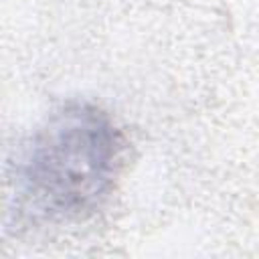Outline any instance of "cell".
Segmentation results:
<instances>
[{"instance_id": "cell-1", "label": "cell", "mask_w": 259, "mask_h": 259, "mask_svg": "<svg viewBox=\"0 0 259 259\" xmlns=\"http://www.w3.org/2000/svg\"><path fill=\"white\" fill-rule=\"evenodd\" d=\"M123 136L89 101L55 107L28 138L16 164V190L36 217L83 221L103 206L121 170Z\"/></svg>"}]
</instances>
